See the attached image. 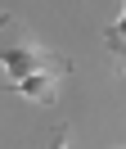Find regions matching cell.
Returning <instances> with one entry per match:
<instances>
[{
    "mask_svg": "<svg viewBox=\"0 0 126 149\" xmlns=\"http://www.w3.org/2000/svg\"><path fill=\"white\" fill-rule=\"evenodd\" d=\"M104 45H108V54H113L117 63H126V0H122V18L104 32Z\"/></svg>",
    "mask_w": 126,
    "mask_h": 149,
    "instance_id": "obj_3",
    "label": "cell"
},
{
    "mask_svg": "<svg viewBox=\"0 0 126 149\" xmlns=\"http://www.w3.org/2000/svg\"><path fill=\"white\" fill-rule=\"evenodd\" d=\"M0 68L14 72V77H27V72H59L63 77L68 72V59L18 41V23L14 18H0Z\"/></svg>",
    "mask_w": 126,
    "mask_h": 149,
    "instance_id": "obj_1",
    "label": "cell"
},
{
    "mask_svg": "<svg viewBox=\"0 0 126 149\" xmlns=\"http://www.w3.org/2000/svg\"><path fill=\"white\" fill-rule=\"evenodd\" d=\"M54 81H59V72H27V77H14L9 91L27 95V100H36V104H50L54 100Z\"/></svg>",
    "mask_w": 126,
    "mask_h": 149,
    "instance_id": "obj_2",
    "label": "cell"
},
{
    "mask_svg": "<svg viewBox=\"0 0 126 149\" xmlns=\"http://www.w3.org/2000/svg\"><path fill=\"white\" fill-rule=\"evenodd\" d=\"M45 149H68V122H59V131H54V140Z\"/></svg>",
    "mask_w": 126,
    "mask_h": 149,
    "instance_id": "obj_4",
    "label": "cell"
}]
</instances>
